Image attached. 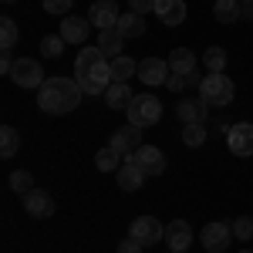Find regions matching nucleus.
<instances>
[{"instance_id":"f257e3e1","label":"nucleus","mask_w":253,"mask_h":253,"mask_svg":"<svg viewBox=\"0 0 253 253\" xmlns=\"http://www.w3.org/2000/svg\"><path fill=\"white\" fill-rule=\"evenodd\" d=\"M75 78L84 95H105L112 88V61L101 54V47H81L75 61Z\"/></svg>"},{"instance_id":"f03ea898","label":"nucleus","mask_w":253,"mask_h":253,"mask_svg":"<svg viewBox=\"0 0 253 253\" xmlns=\"http://www.w3.org/2000/svg\"><path fill=\"white\" fill-rule=\"evenodd\" d=\"M81 98H84V91H81L78 78H64V75L47 78L38 88V105H41V112H47V115H68V112H75L81 105Z\"/></svg>"},{"instance_id":"7ed1b4c3","label":"nucleus","mask_w":253,"mask_h":253,"mask_svg":"<svg viewBox=\"0 0 253 253\" xmlns=\"http://www.w3.org/2000/svg\"><path fill=\"white\" fill-rule=\"evenodd\" d=\"M236 95L233 81L226 78V75H206V78L199 81V98L206 101V105H216V108H223V105H230Z\"/></svg>"},{"instance_id":"20e7f679","label":"nucleus","mask_w":253,"mask_h":253,"mask_svg":"<svg viewBox=\"0 0 253 253\" xmlns=\"http://www.w3.org/2000/svg\"><path fill=\"white\" fill-rule=\"evenodd\" d=\"M125 112H128V125L149 128V125H156L159 118H162V101L156 95H135Z\"/></svg>"},{"instance_id":"39448f33","label":"nucleus","mask_w":253,"mask_h":253,"mask_svg":"<svg viewBox=\"0 0 253 253\" xmlns=\"http://www.w3.org/2000/svg\"><path fill=\"white\" fill-rule=\"evenodd\" d=\"M128 236L135 243H142V247H156L159 240H166V226L159 223L156 216H138L132 223V230H128Z\"/></svg>"},{"instance_id":"423d86ee","label":"nucleus","mask_w":253,"mask_h":253,"mask_svg":"<svg viewBox=\"0 0 253 253\" xmlns=\"http://www.w3.org/2000/svg\"><path fill=\"white\" fill-rule=\"evenodd\" d=\"M142 132H145V128H138V125H125V128L112 132L108 145H112L122 159H132L138 149H142Z\"/></svg>"},{"instance_id":"0eeeda50","label":"nucleus","mask_w":253,"mask_h":253,"mask_svg":"<svg viewBox=\"0 0 253 253\" xmlns=\"http://www.w3.org/2000/svg\"><path fill=\"white\" fill-rule=\"evenodd\" d=\"M226 145H230V152L240 159L253 156V125L250 122H236L226 128Z\"/></svg>"},{"instance_id":"6e6552de","label":"nucleus","mask_w":253,"mask_h":253,"mask_svg":"<svg viewBox=\"0 0 253 253\" xmlns=\"http://www.w3.org/2000/svg\"><path fill=\"white\" fill-rule=\"evenodd\" d=\"M10 78L17 81L20 88H41L44 84V68H41V61H34V58H20V61H14V71H10Z\"/></svg>"},{"instance_id":"1a4fd4ad","label":"nucleus","mask_w":253,"mask_h":253,"mask_svg":"<svg viewBox=\"0 0 253 253\" xmlns=\"http://www.w3.org/2000/svg\"><path fill=\"white\" fill-rule=\"evenodd\" d=\"M199 240H203L206 253H223L230 247V240H233V226H230V223H206L203 233H199Z\"/></svg>"},{"instance_id":"9d476101","label":"nucleus","mask_w":253,"mask_h":253,"mask_svg":"<svg viewBox=\"0 0 253 253\" xmlns=\"http://www.w3.org/2000/svg\"><path fill=\"white\" fill-rule=\"evenodd\" d=\"M118 3L115 0H95L91 7H88V20H91V27L98 31H108V27H115L118 24Z\"/></svg>"},{"instance_id":"9b49d317","label":"nucleus","mask_w":253,"mask_h":253,"mask_svg":"<svg viewBox=\"0 0 253 253\" xmlns=\"http://www.w3.org/2000/svg\"><path fill=\"white\" fill-rule=\"evenodd\" d=\"M169 75H172L169 61H162V58H145V61H138V78L145 81L149 88L166 84V81H169Z\"/></svg>"},{"instance_id":"f8f14e48","label":"nucleus","mask_w":253,"mask_h":253,"mask_svg":"<svg viewBox=\"0 0 253 253\" xmlns=\"http://www.w3.org/2000/svg\"><path fill=\"white\" fill-rule=\"evenodd\" d=\"M24 210H27V216H34V219H47V216H54V199L44 193V189H31V193L24 196Z\"/></svg>"},{"instance_id":"ddd939ff","label":"nucleus","mask_w":253,"mask_h":253,"mask_svg":"<svg viewBox=\"0 0 253 253\" xmlns=\"http://www.w3.org/2000/svg\"><path fill=\"white\" fill-rule=\"evenodd\" d=\"M132 162H138V166L145 169V175H162L166 172V156H162V149H156V145H142L135 156H132Z\"/></svg>"},{"instance_id":"4468645a","label":"nucleus","mask_w":253,"mask_h":253,"mask_svg":"<svg viewBox=\"0 0 253 253\" xmlns=\"http://www.w3.org/2000/svg\"><path fill=\"white\" fill-rule=\"evenodd\" d=\"M166 243H169L172 253L189 250V243H193V226H189L186 219H172V223L166 226Z\"/></svg>"},{"instance_id":"2eb2a0df","label":"nucleus","mask_w":253,"mask_h":253,"mask_svg":"<svg viewBox=\"0 0 253 253\" xmlns=\"http://www.w3.org/2000/svg\"><path fill=\"white\" fill-rule=\"evenodd\" d=\"M175 112H179V122H186V125H203L210 105H206L203 98H182V101L175 105Z\"/></svg>"},{"instance_id":"dca6fc26","label":"nucleus","mask_w":253,"mask_h":253,"mask_svg":"<svg viewBox=\"0 0 253 253\" xmlns=\"http://www.w3.org/2000/svg\"><path fill=\"white\" fill-rule=\"evenodd\" d=\"M125 34L118 31V27H108V31H98V44L95 47H101V54L108 61H115V58H122V47H125Z\"/></svg>"},{"instance_id":"f3484780","label":"nucleus","mask_w":253,"mask_h":253,"mask_svg":"<svg viewBox=\"0 0 253 253\" xmlns=\"http://www.w3.org/2000/svg\"><path fill=\"white\" fill-rule=\"evenodd\" d=\"M88 31H91V20L88 17H64L58 34L68 41V44H84V41H88Z\"/></svg>"},{"instance_id":"a211bd4d","label":"nucleus","mask_w":253,"mask_h":253,"mask_svg":"<svg viewBox=\"0 0 253 253\" xmlns=\"http://www.w3.org/2000/svg\"><path fill=\"white\" fill-rule=\"evenodd\" d=\"M149 175H145V169L138 166V162H132V159H125L122 162V169H118V186L125 189V193H135V189H142V182H145Z\"/></svg>"},{"instance_id":"6ab92c4d","label":"nucleus","mask_w":253,"mask_h":253,"mask_svg":"<svg viewBox=\"0 0 253 253\" xmlns=\"http://www.w3.org/2000/svg\"><path fill=\"white\" fill-rule=\"evenodd\" d=\"M156 14L166 27H179L186 20V3L182 0H156Z\"/></svg>"},{"instance_id":"aec40b11","label":"nucleus","mask_w":253,"mask_h":253,"mask_svg":"<svg viewBox=\"0 0 253 253\" xmlns=\"http://www.w3.org/2000/svg\"><path fill=\"white\" fill-rule=\"evenodd\" d=\"M132 88H128V81H112V88L105 91V101H108V108H115V112H122V108H128L132 105Z\"/></svg>"},{"instance_id":"412c9836","label":"nucleus","mask_w":253,"mask_h":253,"mask_svg":"<svg viewBox=\"0 0 253 253\" xmlns=\"http://www.w3.org/2000/svg\"><path fill=\"white\" fill-rule=\"evenodd\" d=\"M169 68H172V75H193L196 71V54L189 51V47H172Z\"/></svg>"},{"instance_id":"4be33fe9","label":"nucleus","mask_w":253,"mask_h":253,"mask_svg":"<svg viewBox=\"0 0 253 253\" xmlns=\"http://www.w3.org/2000/svg\"><path fill=\"white\" fill-rule=\"evenodd\" d=\"M115 27L122 31V34H125V38H142V34H145V20H142V14H135V10L122 14Z\"/></svg>"},{"instance_id":"5701e85b","label":"nucleus","mask_w":253,"mask_h":253,"mask_svg":"<svg viewBox=\"0 0 253 253\" xmlns=\"http://www.w3.org/2000/svg\"><path fill=\"white\" fill-rule=\"evenodd\" d=\"M17 149H20V135H17V128H14V125H3V128H0V159L17 156Z\"/></svg>"},{"instance_id":"b1692460","label":"nucleus","mask_w":253,"mask_h":253,"mask_svg":"<svg viewBox=\"0 0 253 253\" xmlns=\"http://www.w3.org/2000/svg\"><path fill=\"white\" fill-rule=\"evenodd\" d=\"M213 14H216V20H223V24H236V20H243V14H240V0H216Z\"/></svg>"},{"instance_id":"393cba45","label":"nucleus","mask_w":253,"mask_h":253,"mask_svg":"<svg viewBox=\"0 0 253 253\" xmlns=\"http://www.w3.org/2000/svg\"><path fill=\"white\" fill-rule=\"evenodd\" d=\"M122 162H125V159L118 156L112 145H105V149H101V152L95 156V166L101 169V172H118V169H122Z\"/></svg>"},{"instance_id":"a878e982","label":"nucleus","mask_w":253,"mask_h":253,"mask_svg":"<svg viewBox=\"0 0 253 253\" xmlns=\"http://www.w3.org/2000/svg\"><path fill=\"white\" fill-rule=\"evenodd\" d=\"M17 20L14 17H0V51H10L17 47Z\"/></svg>"},{"instance_id":"bb28decb","label":"nucleus","mask_w":253,"mask_h":253,"mask_svg":"<svg viewBox=\"0 0 253 253\" xmlns=\"http://www.w3.org/2000/svg\"><path fill=\"white\" fill-rule=\"evenodd\" d=\"M132 75H138V61L125 58V54L112 61V81H128Z\"/></svg>"},{"instance_id":"cd10ccee","label":"nucleus","mask_w":253,"mask_h":253,"mask_svg":"<svg viewBox=\"0 0 253 253\" xmlns=\"http://www.w3.org/2000/svg\"><path fill=\"white\" fill-rule=\"evenodd\" d=\"M203 64H206L210 75H223V68H226V51H223V47H206Z\"/></svg>"},{"instance_id":"c85d7f7f","label":"nucleus","mask_w":253,"mask_h":253,"mask_svg":"<svg viewBox=\"0 0 253 253\" xmlns=\"http://www.w3.org/2000/svg\"><path fill=\"white\" fill-rule=\"evenodd\" d=\"M203 142H206V125H186V128H182V145L199 149Z\"/></svg>"},{"instance_id":"c756f323","label":"nucleus","mask_w":253,"mask_h":253,"mask_svg":"<svg viewBox=\"0 0 253 253\" xmlns=\"http://www.w3.org/2000/svg\"><path fill=\"white\" fill-rule=\"evenodd\" d=\"M10 189L17 196H27L31 189H34V175L31 172H10Z\"/></svg>"},{"instance_id":"7c9ffc66","label":"nucleus","mask_w":253,"mask_h":253,"mask_svg":"<svg viewBox=\"0 0 253 253\" xmlns=\"http://www.w3.org/2000/svg\"><path fill=\"white\" fill-rule=\"evenodd\" d=\"M64 44H68V41L61 38V34H51V38L41 41V54H44V58H58L61 51H64Z\"/></svg>"},{"instance_id":"2f4dec72","label":"nucleus","mask_w":253,"mask_h":253,"mask_svg":"<svg viewBox=\"0 0 253 253\" xmlns=\"http://www.w3.org/2000/svg\"><path fill=\"white\" fill-rule=\"evenodd\" d=\"M230 226H233L236 240H253V219H250V216H240V219L230 223Z\"/></svg>"},{"instance_id":"473e14b6","label":"nucleus","mask_w":253,"mask_h":253,"mask_svg":"<svg viewBox=\"0 0 253 253\" xmlns=\"http://www.w3.org/2000/svg\"><path fill=\"white\" fill-rule=\"evenodd\" d=\"M75 0H44V10L47 14H68Z\"/></svg>"},{"instance_id":"72a5a7b5","label":"nucleus","mask_w":253,"mask_h":253,"mask_svg":"<svg viewBox=\"0 0 253 253\" xmlns=\"http://www.w3.org/2000/svg\"><path fill=\"white\" fill-rule=\"evenodd\" d=\"M128 10H135V14H149V10H156V0H128Z\"/></svg>"},{"instance_id":"f704fd0d","label":"nucleus","mask_w":253,"mask_h":253,"mask_svg":"<svg viewBox=\"0 0 253 253\" xmlns=\"http://www.w3.org/2000/svg\"><path fill=\"white\" fill-rule=\"evenodd\" d=\"M186 84H189V75H169V81H166L169 91H182Z\"/></svg>"},{"instance_id":"c9c22d12","label":"nucleus","mask_w":253,"mask_h":253,"mask_svg":"<svg viewBox=\"0 0 253 253\" xmlns=\"http://www.w3.org/2000/svg\"><path fill=\"white\" fill-rule=\"evenodd\" d=\"M145 250V247H142V243H135V240H132V236H128V240H122V243H118V253H142Z\"/></svg>"},{"instance_id":"e433bc0d","label":"nucleus","mask_w":253,"mask_h":253,"mask_svg":"<svg viewBox=\"0 0 253 253\" xmlns=\"http://www.w3.org/2000/svg\"><path fill=\"white\" fill-rule=\"evenodd\" d=\"M0 71H3V75H10V71H14V61H10V51H3V54H0Z\"/></svg>"},{"instance_id":"4c0bfd02","label":"nucleus","mask_w":253,"mask_h":253,"mask_svg":"<svg viewBox=\"0 0 253 253\" xmlns=\"http://www.w3.org/2000/svg\"><path fill=\"white\" fill-rule=\"evenodd\" d=\"M240 14H243V20L253 17V3H240Z\"/></svg>"},{"instance_id":"58836bf2","label":"nucleus","mask_w":253,"mask_h":253,"mask_svg":"<svg viewBox=\"0 0 253 253\" xmlns=\"http://www.w3.org/2000/svg\"><path fill=\"white\" fill-rule=\"evenodd\" d=\"M3 3H17V0H3Z\"/></svg>"},{"instance_id":"ea45409f","label":"nucleus","mask_w":253,"mask_h":253,"mask_svg":"<svg viewBox=\"0 0 253 253\" xmlns=\"http://www.w3.org/2000/svg\"><path fill=\"white\" fill-rule=\"evenodd\" d=\"M240 3H253V0H240Z\"/></svg>"},{"instance_id":"a19ab883","label":"nucleus","mask_w":253,"mask_h":253,"mask_svg":"<svg viewBox=\"0 0 253 253\" xmlns=\"http://www.w3.org/2000/svg\"><path fill=\"white\" fill-rule=\"evenodd\" d=\"M179 253H189V250H179Z\"/></svg>"},{"instance_id":"79ce46f5","label":"nucleus","mask_w":253,"mask_h":253,"mask_svg":"<svg viewBox=\"0 0 253 253\" xmlns=\"http://www.w3.org/2000/svg\"><path fill=\"white\" fill-rule=\"evenodd\" d=\"M243 253H253V250H243Z\"/></svg>"}]
</instances>
